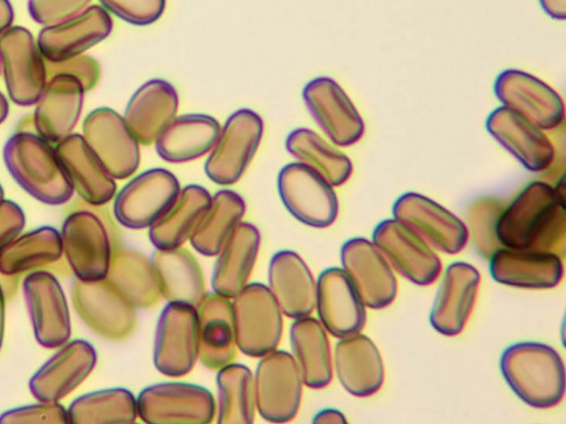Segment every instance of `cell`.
<instances>
[{
	"label": "cell",
	"instance_id": "6da1fadb",
	"mask_svg": "<svg viewBox=\"0 0 566 424\" xmlns=\"http://www.w3.org/2000/svg\"><path fill=\"white\" fill-rule=\"evenodd\" d=\"M565 226L564 179L556 187L534 181L504 208L496 232L502 247L560 256L565 248Z\"/></svg>",
	"mask_w": 566,
	"mask_h": 424
},
{
	"label": "cell",
	"instance_id": "7a4b0ae2",
	"mask_svg": "<svg viewBox=\"0 0 566 424\" xmlns=\"http://www.w3.org/2000/svg\"><path fill=\"white\" fill-rule=\"evenodd\" d=\"M8 171L34 200L51 206L70 202L74 195L56 148L35 131L19 130L3 151Z\"/></svg>",
	"mask_w": 566,
	"mask_h": 424
},
{
	"label": "cell",
	"instance_id": "3957f363",
	"mask_svg": "<svg viewBox=\"0 0 566 424\" xmlns=\"http://www.w3.org/2000/svg\"><path fill=\"white\" fill-rule=\"evenodd\" d=\"M500 368L512 392L527 405L547 410L563 401L565 365L552 347L536 342L512 344L503 352Z\"/></svg>",
	"mask_w": 566,
	"mask_h": 424
},
{
	"label": "cell",
	"instance_id": "277c9868",
	"mask_svg": "<svg viewBox=\"0 0 566 424\" xmlns=\"http://www.w3.org/2000/svg\"><path fill=\"white\" fill-rule=\"evenodd\" d=\"M61 235L63 253L76 278H106L113 252L120 246L113 223L108 224L102 214L80 210L66 218Z\"/></svg>",
	"mask_w": 566,
	"mask_h": 424
},
{
	"label": "cell",
	"instance_id": "5b68a950",
	"mask_svg": "<svg viewBox=\"0 0 566 424\" xmlns=\"http://www.w3.org/2000/svg\"><path fill=\"white\" fill-rule=\"evenodd\" d=\"M264 135V120L243 108L229 116L205 166L208 178L219 186L238 183L254 160Z\"/></svg>",
	"mask_w": 566,
	"mask_h": 424
},
{
	"label": "cell",
	"instance_id": "8992f818",
	"mask_svg": "<svg viewBox=\"0 0 566 424\" xmlns=\"http://www.w3.org/2000/svg\"><path fill=\"white\" fill-rule=\"evenodd\" d=\"M72 300L81 320L98 337L111 342H124L137 328L134 308L107 280H82L72 285Z\"/></svg>",
	"mask_w": 566,
	"mask_h": 424
},
{
	"label": "cell",
	"instance_id": "52a82bcc",
	"mask_svg": "<svg viewBox=\"0 0 566 424\" xmlns=\"http://www.w3.org/2000/svg\"><path fill=\"white\" fill-rule=\"evenodd\" d=\"M277 192L283 206L307 226L325 229L338 218L339 201L334 186L301 162L280 170Z\"/></svg>",
	"mask_w": 566,
	"mask_h": 424
},
{
	"label": "cell",
	"instance_id": "ba28073f",
	"mask_svg": "<svg viewBox=\"0 0 566 424\" xmlns=\"http://www.w3.org/2000/svg\"><path fill=\"white\" fill-rule=\"evenodd\" d=\"M181 191L177 177L154 168L132 178L114 198V215L132 230L150 229L172 206Z\"/></svg>",
	"mask_w": 566,
	"mask_h": 424
},
{
	"label": "cell",
	"instance_id": "9c48e42d",
	"mask_svg": "<svg viewBox=\"0 0 566 424\" xmlns=\"http://www.w3.org/2000/svg\"><path fill=\"white\" fill-rule=\"evenodd\" d=\"M232 307L240 351L262 358L276 350L283 333V314L266 286L249 283L233 298Z\"/></svg>",
	"mask_w": 566,
	"mask_h": 424
},
{
	"label": "cell",
	"instance_id": "30bf717a",
	"mask_svg": "<svg viewBox=\"0 0 566 424\" xmlns=\"http://www.w3.org/2000/svg\"><path fill=\"white\" fill-rule=\"evenodd\" d=\"M0 60L12 103L34 106L50 78L33 34L22 26H11L0 34Z\"/></svg>",
	"mask_w": 566,
	"mask_h": 424
},
{
	"label": "cell",
	"instance_id": "8fae6325",
	"mask_svg": "<svg viewBox=\"0 0 566 424\" xmlns=\"http://www.w3.org/2000/svg\"><path fill=\"white\" fill-rule=\"evenodd\" d=\"M256 407L273 423L294 420L303 398V379L293 356L274 350L261 358L254 375Z\"/></svg>",
	"mask_w": 566,
	"mask_h": 424
},
{
	"label": "cell",
	"instance_id": "7c38bea8",
	"mask_svg": "<svg viewBox=\"0 0 566 424\" xmlns=\"http://www.w3.org/2000/svg\"><path fill=\"white\" fill-rule=\"evenodd\" d=\"M136 400L138 417L149 424H208L217 414L212 393L195 384H155Z\"/></svg>",
	"mask_w": 566,
	"mask_h": 424
},
{
	"label": "cell",
	"instance_id": "4fadbf2b",
	"mask_svg": "<svg viewBox=\"0 0 566 424\" xmlns=\"http://www.w3.org/2000/svg\"><path fill=\"white\" fill-rule=\"evenodd\" d=\"M154 361L157 370L180 379L199 361V317L195 307L168 304L159 317Z\"/></svg>",
	"mask_w": 566,
	"mask_h": 424
},
{
	"label": "cell",
	"instance_id": "5bb4252c",
	"mask_svg": "<svg viewBox=\"0 0 566 424\" xmlns=\"http://www.w3.org/2000/svg\"><path fill=\"white\" fill-rule=\"evenodd\" d=\"M390 266L416 286L433 285L442 272V263L433 248L410 227L396 219L377 224L371 234Z\"/></svg>",
	"mask_w": 566,
	"mask_h": 424
},
{
	"label": "cell",
	"instance_id": "9a60e30c",
	"mask_svg": "<svg viewBox=\"0 0 566 424\" xmlns=\"http://www.w3.org/2000/svg\"><path fill=\"white\" fill-rule=\"evenodd\" d=\"M303 100L312 118L335 146L349 148L363 138L364 119L335 80L313 78L303 89Z\"/></svg>",
	"mask_w": 566,
	"mask_h": 424
},
{
	"label": "cell",
	"instance_id": "2e32d148",
	"mask_svg": "<svg viewBox=\"0 0 566 424\" xmlns=\"http://www.w3.org/2000/svg\"><path fill=\"white\" fill-rule=\"evenodd\" d=\"M82 136L115 180L130 178L137 171L140 146L123 115L111 108L91 112L83 123Z\"/></svg>",
	"mask_w": 566,
	"mask_h": 424
},
{
	"label": "cell",
	"instance_id": "e0dca14e",
	"mask_svg": "<svg viewBox=\"0 0 566 424\" xmlns=\"http://www.w3.org/2000/svg\"><path fill=\"white\" fill-rule=\"evenodd\" d=\"M23 293L36 342L61 348L72 336L71 314L60 280L50 272L34 271L23 282Z\"/></svg>",
	"mask_w": 566,
	"mask_h": 424
},
{
	"label": "cell",
	"instance_id": "ac0fdd59",
	"mask_svg": "<svg viewBox=\"0 0 566 424\" xmlns=\"http://www.w3.org/2000/svg\"><path fill=\"white\" fill-rule=\"evenodd\" d=\"M503 107L522 115L544 130L560 126L565 106L559 94L538 77L518 70H505L494 85Z\"/></svg>",
	"mask_w": 566,
	"mask_h": 424
},
{
	"label": "cell",
	"instance_id": "d6986e66",
	"mask_svg": "<svg viewBox=\"0 0 566 424\" xmlns=\"http://www.w3.org/2000/svg\"><path fill=\"white\" fill-rule=\"evenodd\" d=\"M392 212L396 220L441 253L457 255L468 244V229L462 220L427 197L403 194L395 203Z\"/></svg>",
	"mask_w": 566,
	"mask_h": 424
},
{
	"label": "cell",
	"instance_id": "ffe728a7",
	"mask_svg": "<svg viewBox=\"0 0 566 424\" xmlns=\"http://www.w3.org/2000/svg\"><path fill=\"white\" fill-rule=\"evenodd\" d=\"M354 283L343 268L323 271L316 282L318 320L326 332L344 339L360 333L366 324V308Z\"/></svg>",
	"mask_w": 566,
	"mask_h": 424
},
{
	"label": "cell",
	"instance_id": "44dd1931",
	"mask_svg": "<svg viewBox=\"0 0 566 424\" xmlns=\"http://www.w3.org/2000/svg\"><path fill=\"white\" fill-rule=\"evenodd\" d=\"M112 15L98 6L62 23L44 26L36 39L40 52L50 63H61L84 55L113 32Z\"/></svg>",
	"mask_w": 566,
	"mask_h": 424
},
{
	"label": "cell",
	"instance_id": "7402d4cb",
	"mask_svg": "<svg viewBox=\"0 0 566 424\" xmlns=\"http://www.w3.org/2000/svg\"><path fill=\"white\" fill-rule=\"evenodd\" d=\"M342 263L366 307L385 309L395 301L397 278L373 243L364 239L348 241L342 248Z\"/></svg>",
	"mask_w": 566,
	"mask_h": 424
},
{
	"label": "cell",
	"instance_id": "603a6c76",
	"mask_svg": "<svg viewBox=\"0 0 566 424\" xmlns=\"http://www.w3.org/2000/svg\"><path fill=\"white\" fill-rule=\"evenodd\" d=\"M97 361L87 341L67 342L31 377L30 392L39 402H60L86 381Z\"/></svg>",
	"mask_w": 566,
	"mask_h": 424
},
{
	"label": "cell",
	"instance_id": "cb8c5ba5",
	"mask_svg": "<svg viewBox=\"0 0 566 424\" xmlns=\"http://www.w3.org/2000/svg\"><path fill=\"white\" fill-rule=\"evenodd\" d=\"M85 93L75 77H51L34 105L35 132L55 146L74 134L83 112Z\"/></svg>",
	"mask_w": 566,
	"mask_h": 424
},
{
	"label": "cell",
	"instance_id": "d4e9b609",
	"mask_svg": "<svg viewBox=\"0 0 566 424\" xmlns=\"http://www.w3.org/2000/svg\"><path fill=\"white\" fill-rule=\"evenodd\" d=\"M486 128L499 144L532 172L547 170L555 158L552 140L544 129L505 107L495 109Z\"/></svg>",
	"mask_w": 566,
	"mask_h": 424
},
{
	"label": "cell",
	"instance_id": "484cf974",
	"mask_svg": "<svg viewBox=\"0 0 566 424\" xmlns=\"http://www.w3.org/2000/svg\"><path fill=\"white\" fill-rule=\"evenodd\" d=\"M179 96L175 86L154 78L139 86L123 115L140 147H151L178 116Z\"/></svg>",
	"mask_w": 566,
	"mask_h": 424
},
{
	"label": "cell",
	"instance_id": "4316f807",
	"mask_svg": "<svg viewBox=\"0 0 566 424\" xmlns=\"http://www.w3.org/2000/svg\"><path fill=\"white\" fill-rule=\"evenodd\" d=\"M481 286V274L463 262L451 264L444 274L431 312V324L440 335L458 337L473 312Z\"/></svg>",
	"mask_w": 566,
	"mask_h": 424
},
{
	"label": "cell",
	"instance_id": "83f0119b",
	"mask_svg": "<svg viewBox=\"0 0 566 424\" xmlns=\"http://www.w3.org/2000/svg\"><path fill=\"white\" fill-rule=\"evenodd\" d=\"M55 148L74 193L87 205L101 208L114 200L116 180L92 152L82 135L72 134Z\"/></svg>",
	"mask_w": 566,
	"mask_h": 424
},
{
	"label": "cell",
	"instance_id": "f1b7e54d",
	"mask_svg": "<svg viewBox=\"0 0 566 424\" xmlns=\"http://www.w3.org/2000/svg\"><path fill=\"white\" fill-rule=\"evenodd\" d=\"M489 261L492 277L507 287L547 290L564 276L562 258L553 253L501 247Z\"/></svg>",
	"mask_w": 566,
	"mask_h": 424
},
{
	"label": "cell",
	"instance_id": "f546056e",
	"mask_svg": "<svg viewBox=\"0 0 566 424\" xmlns=\"http://www.w3.org/2000/svg\"><path fill=\"white\" fill-rule=\"evenodd\" d=\"M269 290L283 316L300 319L315 309L316 280L304 259L292 251L273 255L269 265Z\"/></svg>",
	"mask_w": 566,
	"mask_h": 424
},
{
	"label": "cell",
	"instance_id": "4dcf8cb0",
	"mask_svg": "<svg viewBox=\"0 0 566 424\" xmlns=\"http://www.w3.org/2000/svg\"><path fill=\"white\" fill-rule=\"evenodd\" d=\"M199 317V360L213 371L234 362L239 356L238 336L230 298L207 294L197 308Z\"/></svg>",
	"mask_w": 566,
	"mask_h": 424
},
{
	"label": "cell",
	"instance_id": "1f68e13d",
	"mask_svg": "<svg viewBox=\"0 0 566 424\" xmlns=\"http://www.w3.org/2000/svg\"><path fill=\"white\" fill-rule=\"evenodd\" d=\"M334 363L343 388L356 398L373 396L384 386L386 372L382 356L364 335L340 339Z\"/></svg>",
	"mask_w": 566,
	"mask_h": 424
},
{
	"label": "cell",
	"instance_id": "d6a6232c",
	"mask_svg": "<svg viewBox=\"0 0 566 424\" xmlns=\"http://www.w3.org/2000/svg\"><path fill=\"white\" fill-rule=\"evenodd\" d=\"M261 245L259 229L242 222L219 252L212 275L213 293L233 299L248 285Z\"/></svg>",
	"mask_w": 566,
	"mask_h": 424
},
{
	"label": "cell",
	"instance_id": "836d02e7",
	"mask_svg": "<svg viewBox=\"0 0 566 424\" xmlns=\"http://www.w3.org/2000/svg\"><path fill=\"white\" fill-rule=\"evenodd\" d=\"M221 124L205 114L177 116L156 141L158 156L166 162L181 165L209 156L214 148Z\"/></svg>",
	"mask_w": 566,
	"mask_h": 424
},
{
	"label": "cell",
	"instance_id": "e575fe53",
	"mask_svg": "<svg viewBox=\"0 0 566 424\" xmlns=\"http://www.w3.org/2000/svg\"><path fill=\"white\" fill-rule=\"evenodd\" d=\"M153 263L160 293L168 304L198 308L207 296L203 269L186 248L157 250Z\"/></svg>",
	"mask_w": 566,
	"mask_h": 424
},
{
	"label": "cell",
	"instance_id": "d590c367",
	"mask_svg": "<svg viewBox=\"0 0 566 424\" xmlns=\"http://www.w3.org/2000/svg\"><path fill=\"white\" fill-rule=\"evenodd\" d=\"M212 202L205 187L188 184L168 212L149 229V239L157 250L181 247L191 242Z\"/></svg>",
	"mask_w": 566,
	"mask_h": 424
},
{
	"label": "cell",
	"instance_id": "8d00e7d4",
	"mask_svg": "<svg viewBox=\"0 0 566 424\" xmlns=\"http://www.w3.org/2000/svg\"><path fill=\"white\" fill-rule=\"evenodd\" d=\"M106 278L136 309H153L163 298L153 261L138 251L116 247Z\"/></svg>",
	"mask_w": 566,
	"mask_h": 424
},
{
	"label": "cell",
	"instance_id": "74e56055",
	"mask_svg": "<svg viewBox=\"0 0 566 424\" xmlns=\"http://www.w3.org/2000/svg\"><path fill=\"white\" fill-rule=\"evenodd\" d=\"M291 344L305 386L322 390L333 382L332 347L319 320L311 316L295 319L291 328Z\"/></svg>",
	"mask_w": 566,
	"mask_h": 424
},
{
	"label": "cell",
	"instance_id": "f35d334b",
	"mask_svg": "<svg viewBox=\"0 0 566 424\" xmlns=\"http://www.w3.org/2000/svg\"><path fill=\"white\" fill-rule=\"evenodd\" d=\"M62 235L52 226L20 234L0 251V274L15 276L52 265L63 257Z\"/></svg>",
	"mask_w": 566,
	"mask_h": 424
},
{
	"label": "cell",
	"instance_id": "ab89813d",
	"mask_svg": "<svg viewBox=\"0 0 566 424\" xmlns=\"http://www.w3.org/2000/svg\"><path fill=\"white\" fill-rule=\"evenodd\" d=\"M286 150L334 187L345 184L354 172L352 160L310 128H296L286 138Z\"/></svg>",
	"mask_w": 566,
	"mask_h": 424
},
{
	"label": "cell",
	"instance_id": "60d3db41",
	"mask_svg": "<svg viewBox=\"0 0 566 424\" xmlns=\"http://www.w3.org/2000/svg\"><path fill=\"white\" fill-rule=\"evenodd\" d=\"M217 421L220 424H252L255 420L256 395L252 370L230 363L218 370Z\"/></svg>",
	"mask_w": 566,
	"mask_h": 424
},
{
	"label": "cell",
	"instance_id": "b9f144b4",
	"mask_svg": "<svg viewBox=\"0 0 566 424\" xmlns=\"http://www.w3.org/2000/svg\"><path fill=\"white\" fill-rule=\"evenodd\" d=\"M245 213L247 203L239 193L219 191L212 197L211 206L191 240L193 248L203 256H217L243 222Z\"/></svg>",
	"mask_w": 566,
	"mask_h": 424
},
{
	"label": "cell",
	"instance_id": "7bdbcfd3",
	"mask_svg": "<svg viewBox=\"0 0 566 424\" xmlns=\"http://www.w3.org/2000/svg\"><path fill=\"white\" fill-rule=\"evenodd\" d=\"M70 424H129L138 418L137 400L126 389L86 393L67 409Z\"/></svg>",
	"mask_w": 566,
	"mask_h": 424
},
{
	"label": "cell",
	"instance_id": "ee69618b",
	"mask_svg": "<svg viewBox=\"0 0 566 424\" xmlns=\"http://www.w3.org/2000/svg\"><path fill=\"white\" fill-rule=\"evenodd\" d=\"M506 205L496 198H483L470 205L467 229L478 253L485 259L502 246L497 239V222Z\"/></svg>",
	"mask_w": 566,
	"mask_h": 424
},
{
	"label": "cell",
	"instance_id": "f6af8a7d",
	"mask_svg": "<svg viewBox=\"0 0 566 424\" xmlns=\"http://www.w3.org/2000/svg\"><path fill=\"white\" fill-rule=\"evenodd\" d=\"M99 2L109 14L136 26H147L158 22L167 6V0H99Z\"/></svg>",
	"mask_w": 566,
	"mask_h": 424
},
{
	"label": "cell",
	"instance_id": "bcb514c9",
	"mask_svg": "<svg viewBox=\"0 0 566 424\" xmlns=\"http://www.w3.org/2000/svg\"><path fill=\"white\" fill-rule=\"evenodd\" d=\"M92 0H29L31 19L44 26H51L77 17L91 7Z\"/></svg>",
	"mask_w": 566,
	"mask_h": 424
},
{
	"label": "cell",
	"instance_id": "7dc6e473",
	"mask_svg": "<svg viewBox=\"0 0 566 424\" xmlns=\"http://www.w3.org/2000/svg\"><path fill=\"white\" fill-rule=\"evenodd\" d=\"M2 424H69L67 410L60 402H39L0 414Z\"/></svg>",
	"mask_w": 566,
	"mask_h": 424
},
{
	"label": "cell",
	"instance_id": "c3c4849f",
	"mask_svg": "<svg viewBox=\"0 0 566 424\" xmlns=\"http://www.w3.org/2000/svg\"><path fill=\"white\" fill-rule=\"evenodd\" d=\"M46 74L49 78L56 75L75 77L87 93L96 87L101 81V64L91 56L81 55L61 63L46 62Z\"/></svg>",
	"mask_w": 566,
	"mask_h": 424
},
{
	"label": "cell",
	"instance_id": "681fc988",
	"mask_svg": "<svg viewBox=\"0 0 566 424\" xmlns=\"http://www.w3.org/2000/svg\"><path fill=\"white\" fill-rule=\"evenodd\" d=\"M25 214L15 202H0V251L21 234L25 226Z\"/></svg>",
	"mask_w": 566,
	"mask_h": 424
},
{
	"label": "cell",
	"instance_id": "f907efd6",
	"mask_svg": "<svg viewBox=\"0 0 566 424\" xmlns=\"http://www.w3.org/2000/svg\"><path fill=\"white\" fill-rule=\"evenodd\" d=\"M539 3L549 18L557 21L566 19V0H539Z\"/></svg>",
	"mask_w": 566,
	"mask_h": 424
},
{
	"label": "cell",
	"instance_id": "816d5d0a",
	"mask_svg": "<svg viewBox=\"0 0 566 424\" xmlns=\"http://www.w3.org/2000/svg\"><path fill=\"white\" fill-rule=\"evenodd\" d=\"M314 423L318 424H339L346 423V416L338 410L335 409H325L319 411L313 420Z\"/></svg>",
	"mask_w": 566,
	"mask_h": 424
},
{
	"label": "cell",
	"instance_id": "f5cc1de1",
	"mask_svg": "<svg viewBox=\"0 0 566 424\" xmlns=\"http://www.w3.org/2000/svg\"><path fill=\"white\" fill-rule=\"evenodd\" d=\"M14 10L10 0H0V34L13 26Z\"/></svg>",
	"mask_w": 566,
	"mask_h": 424
},
{
	"label": "cell",
	"instance_id": "db71d44e",
	"mask_svg": "<svg viewBox=\"0 0 566 424\" xmlns=\"http://www.w3.org/2000/svg\"><path fill=\"white\" fill-rule=\"evenodd\" d=\"M6 335V295L2 286H0V349L3 347Z\"/></svg>",
	"mask_w": 566,
	"mask_h": 424
},
{
	"label": "cell",
	"instance_id": "11a10c76",
	"mask_svg": "<svg viewBox=\"0 0 566 424\" xmlns=\"http://www.w3.org/2000/svg\"><path fill=\"white\" fill-rule=\"evenodd\" d=\"M10 115V104L8 98L0 92V125H2Z\"/></svg>",
	"mask_w": 566,
	"mask_h": 424
},
{
	"label": "cell",
	"instance_id": "9f6ffc18",
	"mask_svg": "<svg viewBox=\"0 0 566 424\" xmlns=\"http://www.w3.org/2000/svg\"><path fill=\"white\" fill-rule=\"evenodd\" d=\"M6 193H4V190H3V186L0 184V202H3L6 199Z\"/></svg>",
	"mask_w": 566,
	"mask_h": 424
},
{
	"label": "cell",
	"instance_id": "6f0895ef",
	"mask_svg": "<svg viewBox=\"0 0 566 424\" xmlns=\"http://www.w3.org/2000/svg\"><path fill=\"white\" fill-rule=\"evenodd\" d=\"M0 75H2V60H0Z\"/></svg>",
	"mask_w": 566,
	"mask_h": 424
}]
</instances>
